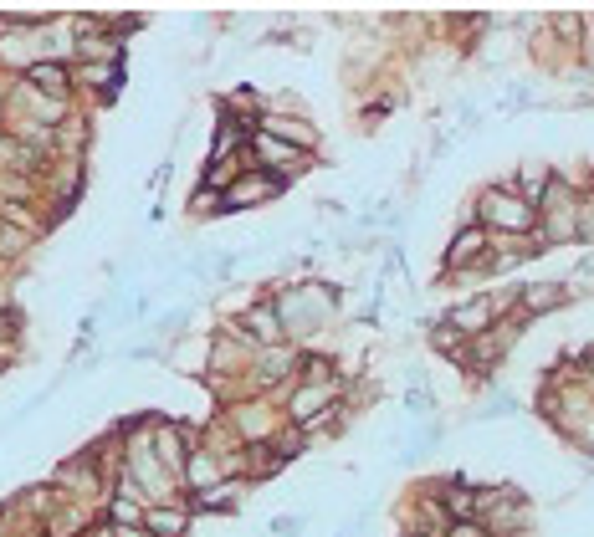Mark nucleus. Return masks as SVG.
<instances>
[{
	"label": "nucleus",
	"mask_w": 594,
	"mask_h": 537,
	"mask_svg": "<svg viewBox=\"0 0 594 537\" xmlns=\"http://www.w3.org/2000/svg\"><path fill=\"white\" fill-rule=\"evenodd\" d=\"M328 394H333L328 384H308V389H297V399H292V415H297V420H313V415L328 405Z\"/></svg>",
	"instance_id": "nucleus-5"
},
{
	"label": "nucleus",
	"mask_w": 594,
	"mask_h": 537,
	"mask_svg": "<svg viewBox=\"0 0 594 537\" xmlns=\"http://www.w3.org/2000/svg\"><path fill=\"white\" fill-rule=\"evenodd\" d=\"M492 318H497V297H477V302H461V307L451 312V328L466 333V338H477V333L492 328Z\"/></svg>",
	"instance_id": "nucleus-2"
},
{
	"label": "nucleus",
	"mask_w": 594,
	"mask_h": 537,
	"mask_svg": "<svg viewBox=\"0 0 594 537\" xmlns=\"http://www.w3.org/2000/svg\"><path fill=\"white\" fill-rule=\"evenodd\" d=\"M482 251H487V236H482V231H461V236H456V246H451V266L477 261Z\"/></svg>",
	"instance_id": "nucleus-6"
},
{
	"label": "nucleus",
	"mask_w": 594,
	"mask_h": 537,
	"mask_svg": "<svg viewBox=\"0 0 594 537\" xmlns=\"http://www.w3.org/2000/svg\"><path fill=\"white\" fill-rule=\"evenodd\" d=\"M144 522H149L154 537H180L185 532V512H149Z\"/></svg>",
	"instance_id": "nucleus-8"
},
{
	"label": "nucleus",
	"mask_w": 594,
	"mask_h": 537,
	"mask_svg": "<svg viewBox=\"0 0 594 537\" xmlns=\"http://www.w3.org/2000/svg\"><path fill=\"white\" fill-rule=\"evenodd\" d=\"M246 323H251V333H257L262 343H277V338H282V323H277V312H272V307H257Z\"/></svg>",
	"instance_id": "nucleus-7"
},
{
	"label": "nucleus",
	"mask_w": 594,
	"mask_h": 537,
	"mask_svg": "<svg viewBox=\"0 0 594 537\" xmlns=\"http://www.w3.org/2000/svg\"><path fill=\"white\" fill-rule=\"evenodd\" d=\"M31 87H47V93H62V87H67V77H62V67H52V62H36V67H31Z\"/></svg>",
	"instance_id": "nucleus-9"
},
{
	"label": "nucleus",
	"mask_w": 594,
	"mask_h": 537,
	"mask_svg": "<svg viewBox=\"0 0 594 537\" xmlns=\"http://www.w3.org/2000/svg\"><path fill=\"white\" fill-rule=\"evenodd\" d=\"M482 220H487V226H497V231H528V226H533V205L518 200V195L492 190V195L482 200Z\"/></svg>",
	"instance_id": "nucleus-1"
},
{
	"label": "nucleus",
	"mask_w": 594,
	"mask_h": 537,
	"mask_svg": "<svg viewBox=\"0 0 594 537\" xmlns=\"http://www.w3.org/2000/svg\"><path fill=\"white\" fill-rule=\"evenodd\" d=\"M272 190H277V179L251 174V179H236V185L226 190V205H257V200H267Z\"/></svg>",
	"instance_id": "nucleus-4"
},
{
	"label": "nucleus",
	"mask_w": 594,
	"mask_h": 537,
	"mask_svg": "<svg viewBox=\"0 0 594 537\" xmlns=\"http://www.w3.org/2000/svg\"><path fill=\"white\" fill-rule=\"evenodd\" d=\"M257 159H262L267 169H297V164H303V149L272 139V133H257Z\"/></svg>",
	"instance_id": "nucleus-3"
}]
</instances>
